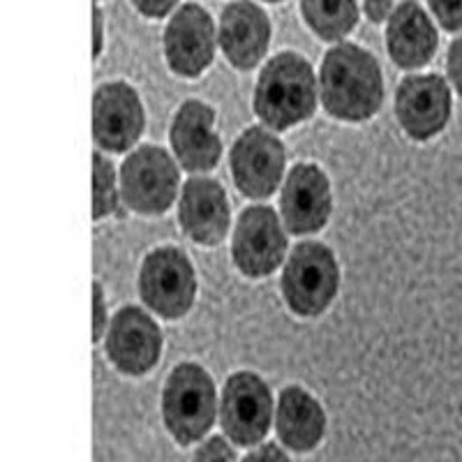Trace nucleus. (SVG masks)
Listing matches in <instances>:
<instances>
[{
    "label": "nucleus",
    "instance_id": "24",
    "mask_svg": "<svg viewBox=\"0 0 462 462\" xmlns=\"http://www.w3.org/2000/svg\"><path fill=\"white\" fill-rule=\"evenodd\" d=\"M130 3L139 14L148 16V19H162L180 7V0H130Z\"/></svg>",
    "mask_w": 462,
    "mask_h": 462
},
{
    "label": "nucleus",
    "instance_id": "20",
    "mask_svg": "<svg viewBox=\"0 0 462 462\" xmlns=\"http://www.w3.org/2000/svg\"><path fill=\"white\" fill-rule=\"evenodd\" d=\"M300 14L317 37L326 42H340L356 28V0H300Z\"/></svg>",
    "mask_w": 462,
    "mask_h": 462
},
{
    "label": "nucleus",
    "instance_id": "31",
    "mask_svg": "<svg viewBox=\"0 0 462 462\" xmlns=\"http://www.w3.org/2000/svg\"><path fill=\"white\" fill-rule=\"evenodd\" d=\"M95 3H100V0H95Z\"/></svg>",
    "mask_w": 462,
    "mask_h": 462
},
{
    "label": "nucleus",
    "instance_id": "14",
    "mask_svg": "<svg viewBox=\"0 0 462 462\" xmlns=\"http://www.w3.org/2000/svg\"><path fill=\"white\" fill-rule=\"evenodd\" d=\"M162 333L158 324L139 308H123L111 319L106 333V354L125 374H143L160 361Z\"/></svg>",
    "mask_w": 462,
    "mask_h": 462
},
{
    "label": "nucleus",
    "instance_id": "30",
    "mask_svg": "<svg viewBox=\"0 0 462 462\" xmlns=\"http://www.w3.org/2000/svg\"><path fill=\"white\" fill-rule=\"evenodd\" d=\"M263 3H282V0H263Z\"/></svg>",
    "mask_w": 462,
    "mask_h": 462
},
{
    "label": "nucleus",
    "instance_id": "3",
    "mask_svg": "<svg viewBox=\"0 0 462 462\" xmlns=\"http://www.w3.org/2000/svg\"><path fill=\"white\" fill-rule=\"evenodd\" d=\"M216 383L195 363H180L169 374L162 391V419L179 444L199 441L216 420Z\"/></svg>",
    "mask_w": 462,
    "mask_h": 462
},
{
    "label": "nucleus",
    "instance_id": "15",
    "mask_svg": "<svg viewBox=\"0 0 462 462\" xmlns=\"http://www.w3.org/2000/svg\"><path fill=\"white\" fill-rule=\"evenodd\" d=\"M280 208L291 234L319 231L331 217V185L326 173L317 164H296L284 180Z\"/></svg>",
    "mask_w": 462,
    "mask_h": 462
},
{
    "label": "nucleus",
    "instance_id": "18",
    "mask_svg": "<svg viewBox=\"0 0 462 462\" xmlns=\"http://www.w3.org/2000/svg\"><path fill=\"white\" fill-rule=\"evenodd\" d=\"M179 220L183 231L201 245H217L229 229V201L225 189L210 179H192L180 197Z\"/></svg>",
    "mask_w": 462,
    "mask_h": 462
},
{
    "label": "nucleus",
    "instance_id": "10",
    "mask_svg": "<svg viewBox=\"0 0 462 462\" xmlns=\"http://www.w3.org/2000/svg\"><path fill=\"white\" fill-rule=\"evenodd\" d=\"M400 127L411 139L426 142L439 134L451 116V90L439 74H411L395 90Z\"/></svg>",
    "mask_w": 462,
    "mask_h": 462
},
{
    "label": "nucleus",
    "instance_id": "22",
    "mask_svg": "<svg viewBox=\"0 0 462 462\" xmlns=\"http://www.w3.org/2000/svg\"><path fill=\"white\" fill-rule=\"evenodd\" d=\"M428 7L444 31H462V0H428Z\"/></svg>",
    "mask_w": 462,
    "mask_h": 462
},
{
    "label": "nucleus",
    "instance_id": "23",
    "mask_svg": "<svg viewBox=\"0 0 462 462\" xmlns=\"http://www.w3.org/2000/svg\"><path fill=\"white\" fill-rule=\"evenodd\" d=\"M192 462H236V453L222 437H210L197 448Z\"/></svg>",
    "mask_w": 462,
    "mask_h": 462
},
{
    "label": "nucleus",
    "instance_id": "6",
    "mask_svg": "<svg viewBox=\"0 0 462 462\" xmlns=\"http://www.w3.org/2000/svg\"><path fill=\"white\" fill-rule=\"evenodd\" d=\"M179 192V169L158 146H143L123 162L121 195L142 216H160Z\"/></svg>",
    "mask_w": 462,
    "mask_h": 462
},
{
    "label": "nucleus",
    "instance_id": "21",
    "mask_svg": "<svg viewBox=\"0 0 462 462\" xmlns=\"http://www.w3.org/2000/svg\"><path fill=\"white\" fill-rule=\"evenodd\" d=\"M118 206V189H116V173L109 160L102 152L93 155V217L111 216Z\"/></svg>",
    "mask_w": 462,
    "mask_h": 462
},
{
    "label": "nucleus",
    "instance_id": "13",
    "mask_svg": "<svg viewBox=\"0 0 462 462\" xmlns=\"http://www.w3.org/2000/svg\"><path fill=\"white\" fill-rule=\"evenodd\" d=\"M271 19L253 0H234L222 10L217 44L236 69L257 68L271 44Z\"/></svg>",
    "mask_w": 462,
    "mask_h": 462
},
{
    "label": "nucleus",
    "instance_id": "26",
    "mask_svg": "<svg viewBox=\"0 0 462 462\" xmlns=\"http://www.w3.org/2000/svg\"><path fill=\"white\" fill-rule=\"evenodd\" d=\"M106 328V303L102 287L97 282L93 284V340H100Z\"/></svg>",
    "mask_w": 462,
    "mask_h": 462
},
{
    "label": "nucleus",
    "instance_id": "9",
    "mask_svg": "<svg viewBox=\"0 0 462 462\" xmlns=\"http://www.w3.org/2000/svg\"><path fill=\"white\" fill-rule=\"evenodd\" d=\"M284 253H287V234L275 210L268 206H250L238 217L234 245H231L238 271L247 278L271 275L282 263Z\"/></svg>",
    "mask_w": 462,
    "mask_h": 462
},
{
    "label": "nucleus",
    "instance_id": "12",
    "mask_svg": "<svg viewBox=\"0 0 462 462\" xmlns=\"http://www.w3.org/2000/svg\"><path fill=\"white\" fill-rule=\"evenodd\" d=\"M143 105L125 81H111L95 90L93 137L102 148L123 152L137 143L143 132Z\"/></svg>",
    "mask_w": 462,
    "mask_h": 462
},
{
    "label": "nucleus",
    "instance_id": "16",
    "mask_svg": "<svg viewBox=\"0 0 462 462\" xmlns=\"http://www.w3.org/2000/svg\"><path fill=\"white\" fill-rule=\"evenodd\" d=\"M437 47L439 32L430 14L416 0L398 3L386 22V49L391 60L402 69H419L430 63Z\"/></svg>",
    "mask_w": 462,
    "mask_h": 462
},
{
    "label": "nucleus",
    "instance_id": "29",
    "mask_svg": "<svg viewBox=\"0 0 462 462\" xmlns=\"http://www.w3.org/2000/svg\"><path fill=\"white\" fill-rule=\"evenodd\" d=\"M105 47V14L100 5L93 7V58H97Z\"/></svg>",
    "mask_w": 462,
    "mask_h": 462
},
{
    "label": "nucleus",
    "instance_id": "7",
    "mask_svg": "<svg viewBox=\"0 0 462 462\" xmlns=\"http://www.w3.org/2000/svg\"><path fill=\"white\" fill-rule=\"evenodd\" d=\"M162 47L169 68L179 77H199L216 58L217 28L213 16L197 3L180 5L164 28Z\"/></svg>",
    "mask_w": 462,
    "mask_h": 462
},
{
    "label": "nucleus",
    "instance_id": "17",
    "mask_svg": "<svg viewBox=\"0 0 462 462\" xmlns=\"http://www.w3.org/2000/svg\"><path fill=\"white\" fill-rule=\"evenodd\" d=\"M213 125H216V111L197 100L185 102L173 118V152L189 171H208L220 160L222 143Z\"/></svg>",
    "mask_w": 462,
    "mask_h": 462
},
{
    "label": "nucleus",
    "instance_id": "19",
    "mask_svg": "<svg viewBox=\"0 0 462 462\" xmlns=\"http://www.w3.org/2000/svg\"><path fill=\"white\" fill-rule=\"evenodd\" d=\"M275 428L284 447L291 451H310L326 430V414L321 404L300 386H287L280 393Z\"/></svg>",
    "mask_w": 462,
    "mask_h": 462
},
{
    "label": "nucleus",
    "instance_id": "4",
    "mask_svg": "<svg viewBox=\"0 0 462 462\" xmlns=\"http://www.w3.org/2000/svg\"><path fill=\"white\" fill-rule=\"evenodd\" d=\"M340 284L336 254L321 243H300L289 254L282 273V294L289 310L315 317L331 305Z\"/></svg>",
    "mask_w": 462,
    "mask_h": 462
},
{
    "label": "nucleus",
    "instance_id": "2",
    "mask_svg": "<svg viewBox=\"0 0 462 462\" xmlns=\"http://www.w3.org/2000/svg\"><path fill=\"white\" fill-rule=\"evenodd\" d=\"M319 97V79L312 65L296 51L273 56L259 72L254 111L273 130H289L310 118Z\"/></svg>",
    "mask_w": 462,
    "mask_h": 462
},
{
    "label": "nucleus",
    "instance_id": "8",
    "mask_svg": "<svg viewBox=\"0 0 462 462\" xmlns=\"http://www.w3.org/2000/svg\"><path fill=\"white\" fill-rule=\"evenodd\" d=\"M273 419V398L266 382L253 373L231 374L222 391L220 423L234 444L254 447L266 437Z\"/></svg>",
    "mask_w": 462,
    "mask_h": 462
},
{
    "label": "nucleus",
    "instance_id": "1",
    "mask_svg": "<svg viewBox=\"0 0 462 462\" xmlns=\"http://www.w3.org/2000/svg\"><path fill=\"white\" fill-rule=\"evenodd\" d=\"M319 97L340 121H365L383 102V79L377 58L358 44L328 49L319 69Z\"/></svg>",
    "mask_w": 462,
    "mask_h": 462
},
{
    "label": "nucleus",
    "instance_id": "5",
    "mask_svg": "<svg viewBox=\"0 0 462 462\" xmlns=\"http://www.w3.org/2000/svg\"><path fill=\"white\" fill-rule=\"evenodd\" d=\"M139 291L152 312L164 319H179L195 303V268L176 247H158L143 259Z\"/></svg>",
    "mask_w": 462,
    "mask_h": 462
},
{
    "label": "nucleus",
    "instance_id": "28",
    "mask_svg": "<svg viewBox=\"0 0 462 462\" xmlns=\"http://www.w3.org/2000/svg\"><path fill=\"white\" fill-rule=\"evenodd\" d=\"M243 462H289V457L287 453H284L282 448L275 447V444H263V447L247 453Z\"/></svg>",
    "mask_w": 462,
    "mask_h": 462
},
{
    "label": "nucleus",
    "instance_id": "11",
    "mask_svg": "<svg viewBox=\"0 0 462 462\" xmlns=\"http://www.w3.org/2000/svg\"><path fill=\"white\" fill-rule=\"evenodd\" d=\"M231 171L243 195L253 199L271 197L284 173L282 142L262 127H250L231 148Z\"/></svg>",
    "mask_w": 462,
    "mask_h": 462
},
{
    "label": "nucleus",
    "instance_id": "25",
    "mask_svg": "<svg viewBox=\"0 0 462 462\" xmlns=\"http://www.w3.org/2000/svg\"><path fill=\"white\" fill-rule=\"evenodd\" d=\"M447 72L453 88L462 95V35L456 37V40L451 42V47H448Z\"/></svg>",
    "mask_w": 462,
    "mask_h": 462
},
{
    "label": "nucleus",
    "instance_id": "27",
    "mask_svg": "<svg viewBox=\"0 0 462 462\" xmlns=\"http://www.w3.org/2000/svg\"><path fill=\"white\" fill-rule=\"evenodd\" d=\"M393 10V0H363V12L373 23H386Z\"/></svg>",
    "mask_w": 462,
    "mask_h": 462
}]
</instances>
